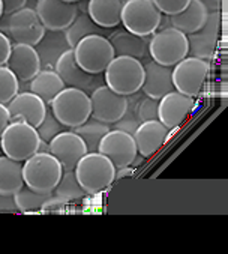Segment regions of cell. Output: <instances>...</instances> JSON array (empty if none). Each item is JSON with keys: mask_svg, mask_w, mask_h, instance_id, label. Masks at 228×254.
<instances>
[{"mask_svg": "<svg viewBox=\"0 0 228 254\" xmlns=\"http://www.w3.org/2000/svg\"><path fill=\"white\" fill-rule=\"evenodd\" d=\"M48 152L60 161L65 172L75 170L78 161L87 154L84 140L72 129L62 131L48 143Z\"/></svg>", "mask_w": 228, "mask_h": 254, "instance_id": "obj_14", "label": "cell"}, {"mask_svg": "<svg viewBox=\"0 0 228 254\" xmlns=\"http://www.w3.org/2000/svg\"><path fill=\"white\" fill-rule=\"evenodd\" d=\"M0 146L3 155L24 163L39 150L41 137L35 127L21 121H14L9 122L0 137Z\"/></svg>", "mask_w": 228, "mask_h": 254, "instance_id": "obj_5", "label": "cell"}, {"mask_svg": "<svg viewBox=\"0 0 228 254\" xmlns=\"http://www.w3.org/2000/svg\"><path fill=\"white\" fill-rule=\"evenodd\" d=\"M149 55L152 61L173 68L188 56L186 35L171 26L156 30L149 41Z\"/></svg>", "mask_w": 228, "mask_h": 254, "instance_id": "obj_6", "label": "cell"}, {"mask_svg": "<svg viewBox=\"0 0 228 254\" xmlns=\"http://www.w3.org/2000/svg\"><path fill=\"white\" fill-rule=\"evenodd\" d=\"M63 175V167L50 152L38 150L23 164L24 185L38 192H53Z\"/></svg>", "mask_w": 228, "mask_h": 254, "instance_id": "obj_1", "label": "cell"}, {"mask_svg": "<svg viewBox=\"0 0 228 254\" xmlns=\"http://www.w3.org/2000/svg\"><path fill=\"white\" fill-rule=\"evenodd\" d=\"M144 66L141 61L129 56H114L104 71L105 84L119 95L128 96L141 90Z\"/></svg>", "mask_w": 228, "mask_h": 254, "instance_id": "obj_2", "label": "cell"}, {"mask_svg": "<svg viewBox=\"0 0 228 254\" xmlns=\"http://www.w3.org/2000/svg\"><path fill=\"white\" fill-rule=\"evenodd\" d=\"M65 128L66 127L59 122V119L54 116V113L51 112V109L47 107L45 116H44L42 122L36 127V131H38V134H39V137H41L42 141L50 143L57 134L65 131Z\"/></svg>", "mask_w": 228, "mask_h": 254, "instance_id": "obj_33", "label": "cell"}, {"mask_svg": "<svg viewBox=\"0 0 228 254\" xmlns=\"http://www.w3.org/2000/svg\"><path fill=\"white\" fill-rule=\"evenodd\" d=\"M23 187V163L0 155V194L14 195Z\"/></svg>", "mask_w": 228, "mask_h": 254, "instance_id": "obj_27", "label": "cell"}, {"mask_svg": "<svg viewBox=\"0 0 228 254\" xmlns=\"http://www.w3.org/2000/svg\"><path fill=\"white\" fill-rule=\"evenodd\" d=\"M72 50L77 64L90 74H102L116 56L111 42L102 35L84 36Z\"/></svg>", "mask_w": 228, "mask_h": 254, "instance_id": "obj_8", "label": "cell"}, {"mask_svg": "<svg viewBox=\"0 0 228 254\" xmlns=\"http://www.w3.org/2000/svg\"><path fill=\"white\" fill-rule=\"evenodd\" d=\"M51 197L53 192H38L26 185L14 194L15 205L20 212H38L47 206Z\"/></svg>", "mask_w": 228, "mask_h": 254, "instance_id": "obj_30", "label": "cell"}, {"mask_svg": "<svg viewBox=\"0 0 228 254\" xmlns=\"http://www.w3.org/2000/svg\"><path fill=\"white\" fill-rule=\"evenodd\" d=\"M11 122L21 121L32 127H38L47 112V104L33 92H18L6 104Z\"/></svg>", "mask_w": 228, "mask_h": 254, "instance_id": "obj_18", "label": "cell"}, {"mask_svg": "<svg viewBox=\"0 0 228 254\" xmlns=\"http://www.w3.org/2000/svg\"><path fill=\"white\" fill-rule=\"evenodd\" d=\"M116 167L108 157L101 152H87L78 161L75 175L87 194H96L108 188L116 179Z\"/></svg>", "mask_w": 228, "mask_h": 254, "instance_id": "obj_3", "label": "cell"}, {"mask_svg": "<svg viewBox=\"0 0 228 254\" xmlns=\"http://www.w3.org/2000/svg\"><path fill=\"white\" fill-rule=\"evenodd\" d=\"M123 2L125 0H89L87 12L99 27L113 29L120 24Z\"/></svg>", "mask_w": 228, "mask_h": 254, "instance_id": "obj_25", "label": "cell"}, {"mask_svg": "<svg viewBox=\"0 0 228 254\" xmlns=\"http://www.w3.org/2000/svg\"><path fill=\"white\" fill-rule=\"evenodd\" d=\"M161 15L152 0H125L120 23L126 30L138 36H152L158 30Z\"/></svg>", "mask_w": 228, "mask_h": 254, "instance_id": "obj_9", "label": "cell"}, {"mask_svg": "<svg viewBox=\"0 0 228 254\" xmlns=\"http://www.w3.org/2000/svg\"><path fill=\"white\" fill-rule=\"evenodd\" d=\"M219 29H221L219 11L209 12L204 26L200 30L186 35L188 55L192 58L203 59V61L212 59V56L215 53V48H216V44H218Z\"/></svg>", "mask_w": 228, "mask_h": 254, "instance_id": "obj_16", "label": "cell"}, {"mask_svg": "<svg viewBox=\"0 0 228 254\" xmlns=\"http://www.w3.org/2000/svg\"><path fill=\"white\" fill-rule=\"evenodd\" d=\"M200 2L206 6L209 12H215L221 9V0H200Z\"/></svg>", "mask_w": 228, "mask_h": 254, "instance_id": "obj_40", "label": "cell"}, {"mask_svg": "<svg viewBox=\"0 0 228 254\" xmlns=\"http://www.w3.org/2000/svg\"><path fill=\"white\" fill-rule=\"evenodd\" d=\"M207 15H209V11L200 0H189L188 6L183 11L174 15H170V23H171V27L183 32L185 35H189V33L200 30L204 26Z\"/></svg>", "mask_w": 228, "mask_h": 254, "instance_id": "obj_24", "label": "cell"}, {"mask_svg": "<svg viewBox=\"0 0 228 254\" xmlns=\"http://www.w3.org/2000/svg\"><path fill=\"white\" fill-rule=\"evenodd\" d=\"M98 152L108 157L116 169H123L134 164L138 154L134 135L120 129H110L102 137Z\"/></svg>", "mask_w": 228, "mask_h": 254, "instance_id": "obj_11", "label": "cell"}, {"mask_svg": "<svg viewBox=\"0 0 228 254\" xmlns=\"http://www.w3.org/2000/svg\"><path fill=\"white\" fill-rule=\"evenodd\" d=\"M56 72L60 75L66 87H75L87 95H90L96 87L102 86V77L101 74H90L84 71L75 61L74 50L69 48L57 59L54 65Z\"/></svg>", "mask_w": 228, "mask_h": 254, "instance_id": "obj_13", "label": "cell"}, {"mask_svg": "<svg viewBox=\"0 0 228 254\" xmlns=\"http://www.w3.org/2000/svg\"><path fill=\"white\" fill-rule=\"evenodd\" d=\"M108 41L111 42L116 56H129L141 61L149 55V36H138L125 27L110 33Z\"/></svg>", "mask_w": 228, "mask_h": 254, "instance_id": "obj_22", "label": "cell"}, {"mask_svg": "<svg viewBox=\"0 0 228 254\" xmlns=\"http://www.w3.org/2000/svg\"><path fill=\"white\" fill-rule=\"evenodd\" d=\"M194 109V98L177 90H171L159 99L158 121L170 131L183 124Z\"/></svg>", "mask_w": 228, "mask_h": 254, "instance_id": "obj_17", "label": "cell"}, {"mask_svg": "<svg viewBox=\"0 0 228 254\" xmlns=\"http://www.w3.org/2000/svg\"><path fill=\"white\" fill-rule=\"evenodd\" d=\"M35 48L39 55L42 68L54 69L57 59H59L71 47H69L63 32L45 30L42 39L35 45Z\"/></svg>", "mask_w": 228, "mask_h": 254, "instance_id": "obj_23", "label": "cell"}, {"mask_svg": "<svg viewBox=\"0 0 228 254\" xmlns=\"http://www.w3.org/2000/svg\"><path fill=\"white\" fill-rule=\"evenodd\" d=\"M20 92V81L17 75L6 66H0V104H8Z\"/></svg>", "mask_w": 228, "mask_h": 254, "instance_id": "obj_32", "label": "cell"}, {"mask_svg": "<svg viewBox=\"0 0 228 254\" xmlns=\"http://www.w3.org/2000/svg\"><path fill=\"white\" fill-rule=\"evenodd\" d=\"M158 107H159V101L149 98V96H143L140 104H138V119L140 122H146V121H155L158 119Z\"/></svg>", "mask_w": 228, "mask_h": 254, "instance_id": "obj_34", "label": "cell"}, {"mask_svg": "<svg viewBox=\"0 0 228 254\" xmlns=\"http://www.w3.org/2000/svg\"><path fill=\"white\" fill-rule=\"evenodd\" d=\"M87 192L83 190V187L80 185L75 170H63V175L59 181V184L56 185V188L53 190V195H56L57 198L63 200L65 203L69 200H77V198H83Z\"/></svg>", "mask_w": 228, "mask_h": 254, "instance_id": "obj_31", "label": "cell"}, {"mask_svg": "<svg viewBox=\"0 0 228 254\" xmlns=\"http://www.w3.org/2000/svg\"><path fill=\"white\" fill-rule=\"evenodd\" d=\"M3 3V14L9 15L27 5V0H2Z\"/></svg>", "mask_w": 228, "mask_h": 254, "instance_id": "obj_37", "label": "cell"}, {"mask_svg": "<svg viewBox=\"0 0 228 254\" xmlns=\"http://www.w3.org/2000/svg\"><path fill=\"white\" fill-rule=\"evenodd\" d=\"M152 2L161 11V14L170 17L183 11L188 6L189 0H152Z\"/></svg>", "mask_w": 228, "mask_h": 254, "instance_id": "obj_35", "label": "cell"}, {"mask_svg": "<svg viewBox=\"0 0 228 254\" xmlns=\"http://www.w3.org/2000/svg\"><path fill=\"white\" fill-rule=\"evenodd\" d=\"M144 80L141 86V92L153 99H161L168 92L174 90L173 84V69L171 66L161 65L155 61H149L144 65Z\"/></svg>", "mask_w": 228, "mask_h": 254, "instance_id": "obj_20", "label": "cell"}, {"mask_svg": "<svg viewBox=\"0 0 228 254\" xmlns=\"http://www.w3.org/2000/svg\"><path fill=\"white\" fill-rule=\"evenodd\" d=\"M12 211H18L14 195L0 194V212H12Z\"/></svg>", "mask_w": 228, "mask_h": 254, "instance_id": "obj_38", "label": "cell"}, {"mask_svg": "<svg viewBox=\"0 0 228 254\" xmlns=\"http://www.w3.org/2000/svg\"><path fill=\"white\" fill-rule=\"evenodd\" d=\"M210 72V66L207 61L186 56L179 64L173 66V84L174 90L185 93L188 96H197L207 80V75Z\"/></svg>", "mask_w": 228, "mask_h": 254, "instance_id": "obj_10", "label": "cell"}, {"mask_svg": "<svg viewBox=\"0 0 228 254\" xmlns=\"http://www.w3.org/2000/svg\"><path fill=\"white\" fill-rule=\"evenodd\" d=\"M65 2H69V3H78L81 0H65Z\"/></svg>", "mask_w": 228, "mask_h": 254, "instance_id": "obj_42", "label": "cell"}, {"mask_svg": "<svg viewBox=\"0 0 228 254\" xmlns=\"http://www.w3.org/2000/svg\"><path fill=\"white\" fill-rule=\"evenodd\" d=\"M89 96H90V107H92L90 116L93 119L113 125L125 115L126 104H128L126 96L116 93L107 84L96 87Z\"/></svg>", "mask_w": 228, "mask_h": 254, "instance_id": "obj_12", "label": "cell"}, {"mask_svg": "<svg viewBox=\"0 0 228 254\" xmlns=\"http://www.w3.org/2000/svg\"><path fill=\"white\" fill-rule=\"evenodd\" d=\"M65 38L69 44L71 48H74L84 36L89 35H102V36H108V29L99 27L89 15L87 9L86 11H78L75 20L72 21V24H69L68 29L63 30Z\"/></svg>", "mask_w": 228, "mask_h": 254, "instance_id": "obj_28", "label": "cell"}, {"mask_svg": "<svg viewBox=\"0 0 228 254\" xmlns=\"http://www.w3.org/2000/svg\"><path fill=\"white\" fill-rule=\"evenodd\" d=\"M50 109L62 125L72 129L90 118V96L80 89L65 87L53 99Z\"/></svg>", "mask_w": 228, "mask_h": 254, "instance_id": "obj_4", "label": "cell"}, {"mask_svg": "<svg viewBox=\"0 0 228 254\" xmlns=\"http://www.w3.org/2000/svg\"><path fill=\"white\" fill-rule=\"evenodd\" d=\"M6 66L17 75L20 83H29L41 69V59L36 48L27 44H14Z\"/></svg>", "mask_w": 228, "mask_h": 254, "instance_id": "obj_19", "label": "cell"}, {"mask_svg": "<svg viewBox=\"0 0 228 254\" xmlns=\"http://www.w3.org/2000/svg\"><path fill=\"white\" fill-rule=\"evenodd\" d=\"M168 132L170 129L164 124H161L158 119L141 122L138 128L135 129V132L132 134L140 155L146 158V157L153 155L155 152H158L165 143Z\"/></svg>", "mask_w": 228, "mask_h": 254, "instance_id": "obj_21", "label": "cell"}, {"mask_svg": "<svg viewBox=\"0 0 228 254\" xmlns=\"http://www.w3.org/2000/svg\"><path fill=\"white\" fill-rule=\"evenodd\" d=\"M36 14L47 30L63 32L78 14V5L65 0H38Z\"/></svg>", "mask_w": 228, "mask_h": 254, "instance_id": "obj_15", "label": "cell"}, {"mask_svg": "<svg viewBox=\"0 0 228 254\" xmlns=\"http://www.w3.org/2000/svg\"><path fill=\"white\" fill-rule=\"evenodd\" d=\"M29 87L30 92L38 95L48 107L53 103V99L57 96V93H60L66 86L60 75L56 72V69L44 68L29 81Z\"/></svg>", "mask_w": 228, "mask_h": 254, "instance_id": "obj_26", "label": "cell"}, {"mask_svg": "<svg viewBox=\"0 0 228 254\" xmlns=\"http://www.w3.org/2000/svg\"><path fill=\"white\" fill-rule=\"evenodd\" d=\"M3 17V3H2V0H0V18Z\"/></svg>", "mask_w": 228, "mask_h": 254, "instance_id": "obj_41", "label": "cell"}, {"mask_svg": "<svg viewBox=\"0 0 228 254\" xmlns=\"http://www.w3.org/2000/svg\"><path fill=\"white\" fill-rule=\"evenodd\" d=\"M0 32L11 36L15 44H27L35 47L44 36L45 27L41 23L36 11L33 8H21L9 15L0 18Z\"/></svg>", "mask_w": 228, "mask_h": 254, "instance_id": "obj_7", "label": "cell"}, {"mask_svg": "<svg viewBox=\"0 0 228 254\" xmlns=\"http://www.w3.org/2000/svg\"><path fill=\"white\" fill-rule=\"evenodd\" d=\"M11 41L8 38V35H5L3 32H0V66L6 65L9 53H11Z\"/></svg>", "mask_w": 228, "mask_h": 254, "instance_id": "obj_36", "label": "cell"}, {"mask_svg": "<svg viewBox=\"0 0 228 254\" xmlns=\"http://www.w3.org/2000/svg\"><path fill=\"white\" fill-rule=\"evenodd\" d=\"M110 129H111V127H110L108 124H104V122H101V121H96V119H93L92 116H90L84 124H81V125L72 128V131H74L75 134H78V135L84 140V143H86L89 152H96V150H98L102 137H104Z\"/></svg>", "mask_w": 228, "mask_h": 254, "instance_id": "obj_29", "label": "cell"}, {"mask_svg": "<svg viewBox=\"0 0 228 254\" xmlns=\"http://www.w3.org/2000/svg\"><path fill=\"white\" fill-rule=\"evenodd\" d=\"M11 122V116L8 112V107L5 104H0V137H2L3 131L6 129V127Z\"/></svg>", "mask_w": 228, "mask_h": 254, "instance_id": "obj_39", "label": "cell"}]
</instances>
